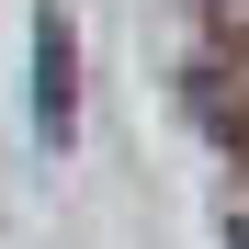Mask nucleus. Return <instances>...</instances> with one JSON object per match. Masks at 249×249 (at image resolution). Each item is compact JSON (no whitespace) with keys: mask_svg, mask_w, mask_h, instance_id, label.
Instances as JSON below:
<instances>
[{"mask_svg":"<svg viewBox=\"0 0 249 249\" xmlns=\"http://www.w3.org/2000/svg\"><path fill=\"white\" fill-rule=\"evenodd\" d=\"M68 124H79V23L46 0L34 12V136L68 147Z\"/></svg>","mask_w":249,"mask_h":249,"instance_id":"obj_1","label":"nucleus"}]
</instances>
